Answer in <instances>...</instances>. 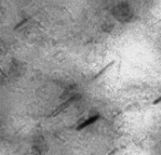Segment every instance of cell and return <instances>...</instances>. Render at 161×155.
<instances>
[{"label":"cell","mask_w":161,"mask_h":155,"mask_svg":"<svg viewBox=\"0 0 161 155\" xmlns=\"http://www.w3.org/2000/svg\"><path fill=\"white\" fill-rule=\"evenodd\" d=\"M48 151V145L42 136H39L33 145V153L35 155H44Z\"/></svg>","instance_id":"cell-1"},{"label":"cell","mask_w":161,"mask_h":155,"mask_svg":"<svg viewBox=\"0 0 161 155\" xmlns=\"http://www.w3.org/2000/svg\"><path fill=\"white\" fill-rule=\"evenodd\" d=\"M98 119H99V116H98V114H96V116H93V117L88 118L87 120H85L84 122H82V123H81V124L77 127V130H82V129H85L86 127H88L90 124L94 123L95 121H97Z\"/></svg>","instance_id":"cell-2"},{"label":"cell","mask_w":161,"mask_h":155,"mask_svg":"<svg viewBox=\"0 0 161 155\" xmlns=\"http://www.w3.org/2000/svg\"><path fill=\"white\" fill-rule=\"evenodd\" d=\"M114 63H115V62H110L109 64H107V65H106V66L104 67V68H103V69H102V71H99L98 73H96V74H95V75H94V76L91 78V80H95V79H97V78L100 77V76H102V75H103V74H104V73H105V71L108 69V68H110V66H112V65H114Z\"/></svg>","instance_id":"cell-3"},{"label":"cell","mask_w":161,"mask_h":155,"mask_svg":"<svg viewBox=\"0 0 161 155\" xmlns=\"http://www.w3.org/2000/svg\"><path fill=\"white\" fill-rule=\"evenodd\" d=\"M28 20H29V19H23L22 21H20L19 23H18V24H17V25H15V27H14L13 30H14V31H15V30H18V29L20 28V27H22L24 23H27V22H28Z\"/></svg>","instance_id":"cell-4"},{"label":"cell","mask_w":161,"mask_h":155,"mask_svg":"<svg viewBox=\"0 0 161 155\" xmlns=\"http://www.w3.org/2000/svg\"><path fill=\"white\" fill-rule=\"evenodd\" d=\"M159 102H161V97H159V98L157 99V100L154 101V105H157V104H159Z\"/></svg>","instance_id":"cell-5"}]
</instances>
